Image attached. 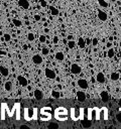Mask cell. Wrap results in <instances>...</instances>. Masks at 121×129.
<instances>
[{"label": "cell", "mask_w": 121, "mask_h": 129, "mask_svg": "<svg viewBox=\"0 0 121 129\" xmlns=\"http://www.w3.org/2000/svg\"><path fill=\"white\" fill-rule=\"evenodd\" d=\"M86 43H88V44H89V43H92V39L87 38V39H86Z\"/></svg>", "instance_id": "cell-34"}, {"label": "cell", "mask_w": 121, "mask_h": 129, "mask_svg": "<svg viewBox=\"0 0 121 129\" xmlns=\"http://www.w3.org/2000/svg\"><path fill=\"white\" fill-rule=\"evenodd\" d=\"M48 52H49V50H48V48H46V47H43V48L41 49V53H42L43 55H47Z\"/></svg>", "instance_id": "cell-26"}, {"label": "cell", "mask_w": 121, "mask_h": 129, "mask_svg": "<svg viewBox=\"0 0 121 129\" xmlns=\"http://www.w3.org/2000/svg\"><path fill=\"white\" fill-rule=\"evenodd\" d=\"M51 96H52L53 98H55V99H58V98L60 97V94H59V92H58V91L53 90V91L51 92Z\"/></svg>", "instance_id": "cell-23"}, {"label": "cell", "mask_w": 121, "mask_h": 129, "mask_svg": "<svg viewBox=\"0 0 121 129\" xmlns=\"http://www.w3.org/2000/svg\"><path fill=\"white\" fill-rule=\"evenodd\" d=\"M12 23H13L14 26H16V27H20V26L22 25V22H21L19 19H16V18H14V19L12 20Z\"/></svg>", "instance_id": "cell-18"}, {"label": "cell", "mask_w": 121, "mask_h": 129, "mask_svg": "<svg viewBox=\"0 0 121 129\" xmlns=\"http://www.w3.org/2000/svg\"><path fill=\"white\" fill-rule=\"evenodd\" d=\"M107 46H108V47H110V46H111V43H110V42H108V43H107Z\"/></svg>", "instance_id": "cell-36"}, {"label": "cell", "mask_w": 121, "mask_h": 129, "mask_svg": "<svg viewBox=\"0 0 121 129\" xmlns=\"http://www.w3.org/2000/svg\"><path fill=\"white\" fill-rule=\"evenodd\" d=\"M18 5L24 9H28L29 8V2L28 0H18Z\"/></svg>", "instance_id": "cell-9"}, {"label": "cell", "mask_w": 121, "mask_h": 129, "mask_svg": "<svg viewBox=\"0 0 121 129\" xmlns=\"http://www.w3.org/2000/svg\"><path fill=\"white\" fill-rule=\"evenodd\" d=\"M110 1H112V2H115V1H116V0H110Z\"/></svg>", "instance_id": "cell-40"}, {"label": "cell", "mask_w": 121, "mask_h": 129, "mask_svg": "<svg viewBox=\"0 0 121 129\" xmlns=\"http://www.w3.org/2000/svg\"><path fill=\"white\" fill-rule=\"evenodd\" d=\"M62 113L68 114V113H67V110H66L65 108H63V107H59V108H57V109L55 110V114H62Z\"/></svg>", "instance_id": "cell-20"}, {"label": "cell", "mask_w": 121, "mask_h": 129, "mask_svg": "<svg viewBox=\"0 0 121 129\" xmlns=\"http://www.w3.org/2000/svg\"><path fill=\"white\" fill-rule=\"evenodd\" d=\"M4 40H5V41H10V40H11V36H10V34L5 33V34H4Z\"/></svg>", "instance_id": "cell-27"}, {"label": "cell", "mask_w": 121, "mask_h": 129, "mask_svg": "<svg viewBox=\"0 0 121 129\" xmlns=\"http://www.w3.org/2000/svg\"><path fill=\"white\" fill-rule=\"evenodd\" d=\"M0 54H5V52H4V51H2V50H0Z\"/></svg>", "instance_id": "cell-37"}, {"label": "cell", "mask_w": 121, "mask_h": 129, "mask_svg": "<svg viewBox=\"0 0 121 129\" xmlns=\"http://www.w3.org/2000/svg\"><path fill=\"white\" fill-rule=\"evenodd\" d=\"M92 44H93L94 46H96V45L98 44V38H97V37H94V38L92 39Z\"/></svg>", "instance_id": "cell-29"}, {"label": "cell", "mask_w": 121, "mask_h": 129, "mask_svg": "<svg viewBox=\"0 0 121 129\" xmlns=\"http://www.w3.org/2000/svg\"><path fill=\"white\" fill-rule=\"evenodd\" d=\"M0 73H1V75H2L3 77H7V76L9 75L8 69H6V68H4V67H0Z\"/></svg>", "instance_id": "cell-16"}, {"label": "cell", "mask_w": 121, "mask_h": 129, "mask_svg": "<svg viewBox=\"0 0 121 129\" xmlns=\"http://www.w3.org/2000/svg\"><path fill=\"white\" fill-rule=\"evenodd\" d=\"M44 74H45L46 78H48V79H55V77H56L54 71H52V70H50V69H48V68H46V69L44 70Z\"/></svg>", "instance_id": "cell-2"}, {"label": "cell", "mask_w": 121, "mask_h": 129, "mask_svg": "<svg viewBox=\"0 0 121 129\" xmlns=\"http://www.w3.org/2000/svg\"><path fill=\"white\" fill-rule=\"evenodd\" d=\"M110 78H111V80H112V81H117V80H119L120 76H119V74H118V73H116V72H113V73H111V75H110Z\"/></svg>", "instance_id": "cell-17"}, {"label": "cell", "mask_w": 121, "mask_h": 129, "mask_svg": "<svg viewBox=\"0 0 121 129\" xmlns=\"http://www.w3.org/2000/svg\"><path fill=\"white\" fill-rule=\"evenodd\" d=\"M107 55H108L109 58H112V57L115 55V51H114V49H113V48H109V50H108V52H107Z\"/></svg>", "instance_id": "cell-22"}, {"label": "cell", "mask_w": 121, "mask_h": 129, "mask_svg": "<svg viewBox=\"0 0 121 129\" xmlns=\"http://www.w3.org/2000/svg\"><path fill=\"white\" fill-rule=\"evenodd\" d=\"M77 99L80 101V102H84L86 100V94L83 92V91H78L77 92Z\"/></svg>", "instance_id": "cell-8"}, {"label": "cell", "mask_w": 121, "mask_h": 129, "mask_svg": "<svg viewBox=\"0 0 121 129\" xmlns=\"http://www.w3.org/2000/svg\"><path fill=\"white\" fill-rule=\"evenodd\" d=\"M4 89L7 91V92H10L12 90V83L10 81H7L5 84H4Z\"/></svg>", "instance_id": "cell-15"}, {"label": "cell", "mask_w": 121, "mask_h": 129, "mask_svg": "<svg viewBox=\"0 0 121 129\" xmlns=\"http://www.w3.org/2000/svg\"><path fill=\"white\" fill-rule=\"evenodd\" d=\"M33 95H34L35 99H36V100H38V101H40V100L43 98V93H42L40 90H38V89L34 90V92H33Z\"/></svg>", "instance_id": "cell-6"}, {"label": "cell", "mask_w": 121, "mask_h": 129, "mask_svg": "<svg viewBox=\"0 0 121 129\" xmlns=\"http://www.w3.org/2000/svg\"><path fill=\"white\" fill-rule=\"evenodd\" d=\"M27 39H28L29 41L34 40V34H33L32 32H28V34H27Z\"/></svg>", "instance_id": "cell-24"}, {"label": "cell", "mask_w": 121, "mask_h": 129, "mask_svg": "<svg viewBox=\"0 0 121 129\" xmlns=\"http://www.w3.org/2000/svg\"><path fill=\"white\" fill-rule=\"evenodd\" d=\"M54 57L56 58V60H64V58H65V54H64L62 51H57V52L55 53Z\"/></svg>", "instance_id": "cell-14"}, {"label": "cell", "mask_w": 121, "mask_h": 129, "mask_svg": "<svg viewBox=\"0 0 121 129\" xmlns=\"http://www.w3.org/2000/svg\"><path fill=\"white\" fill-rule=\"evenodd\" d=\"M34 19H35L36 21H39V20L41 19V17H40V15H38V14H35V15H34Z\"/></svg>", "instance_id": "cell-32"}, {"label": "cell", "mask_w": 121, "mask_h": 129, "mask_svg": "<svg viewBox=\"0 0 121 129\" xmlns=\"http://www.w3.org/2000/svg\"><path fill=\"white\" fill-rule=\"evenodd\" d=\"M49 10H50V14H51L52 16H57V15L59 14L58 10H57L54 6H49Z\"/></svg>", "instance_id": "cell-12"}, {"label": "cell", "mask_w": 121, "mask_h": 129, "mask_svg": "<svg viewBox=\"0 0 121 129\" xmlns=\"http://www.w3.org/2000/svg\"><path fill=\"white\" fill-rule=\"evenodd\" d=\"M71 73L74 75H78L81 73V67L78 63H73L71 66Z\"/></svg>", "instance_id": "cell-1"}, {"label": "cell", "mask_w": 121, "mask_h": 129, "mask_svg": "<svg viewBox=\"0 0 121 129\" xmlns=\"http://www.w3.org/2000/svg\"><path fill=\"white\" fill-rule=\"evenodd\" d=\"M55 117L58 119V120H66L68 117H67V114H64V113H62V114H55Z\"/></svg>", "instance_id": "cell-21"}, {"label": "cell", "mask_w": 121, "mask_h": 129, "mask_svg": "<svg viewBox=\"0 0 121 129\" xmlns=\"http://www.w3.org/2000/svg\"><path fill=\"white\" fill-rule=\"evenodd\" d=\"M45 39H46V37H45V35H39V41H40L41 43H43V42H45Z\"/></svg>", "instance_id": "cell-28"}, {"label": "cell", "mask_w": 121, "mask_h": 129, "mask_svg": "<svg viewBox=\"0 0 121 129\" xmlns=\"http://www.w3.org/2000/svg\"><path fill=\"white\" fill-rule=\"evenodd\" d=\"M98 3H99V5H100L101 7H104V8H107V7L109 6L108 2H106L105 0H98Z\"/></svg>", "instance_id": "cell-19"}, {"label": "cell", "mask_w": 121, "mask_h": 129, "mask_svg": "<svg viewBox=\"0 0 121 129\" xmlns=\"http://www.w3.org/2000/svg\"><path fill=\"white\" fill-rule=\"evenodd\" d=\"M75 45H76V42H75L74 40H69V42H68V46H69V48H74Z\"/></svg>", "instance_id": "cell-25"}, {"label": "cell", "mask_w": 121, "mask_h": 129, "mask_svg": "<svg viewBox=\"0 0 121 129\" xmlns=\"http://www.w3.org/2000/svg\"><path fill=\"white\" fill-rule=\"evenodd\" d=\"M68 39H69V40L73 39V35H69V36H68Z\"/></svg>", "instance_id": "cell-35"}, {"label": "cell", "mask_w": 121, "mask_h": 129, "mask_svg": "<svg viewBox=\"0 0 121 129\" xmlns=\"http://www.w3.org/2000/svg\"><path fill=\"white\" fill-rule=\"evenodd\" d=\"M119 45H120V47H121V41H120V42H119Z\"/></svg>", "instance_id": "cell-39"}, {"label": "cell", "mask_w": 121, "mask_h": 129, "mask_svg": "<svg viewBox=\"0 0 121 129\" xmlns=\"http://www.w3.org/2000/svg\"><path fill=\"white\" fill-rule=\"evenodd\" d=\"M77 84H78V86H79L81 89H84V90H85V89L88 88V82H87L85 79H79Z\"/></svg>", "instance_id": "cell-4"}, {"label": "cell", "mask_w": 121, "mask_h": 129, "mask_svg": "<svg viewBox=\"0 0 121 129\" xmlns=\"http://www.w3.org/2000/svg\"><path fill=\"white\" fill-rule=\"evenodd\" d=\"M98 18L101 20V21H106L108 19V15L106 12L102 11V10H99L98 11Z\"/></svg>", "instance_id": "cell-5"}, {"label": "cell", "mask_w": 121, "mask_h": 129, "mask_svg": "<svg viewBox=\"0 0 121 129\" xmlns=\"http://www.w3.org/2000/svg\"><path fill=\"white\" fill-rule=\"evenodd\" d=\"M32 61L35 63V64H40L42 62V56H40L39 54H34L32 56Z\"/></svg>", "instance_id": "cell-7"}, {"label": "cell", "mask_w": 121, "mask_h": 129, "mask_svg": "<svg viewBox=\"0 0 121 129\" xmlns=\"http://www.w3.org/2000/svg\"><path fill=\"white\" fill-rule=\"evenodd\" d=\"M96 81L100 84H103L105 82V76L103 73H98L97 74V77H96Z\"/></svg>", "instance_id": "cell-10"}, {"label": "cell", "mask_w": 121, "mask_h": 129, "mask_svg": "<svg viewBox=\"0 0 121 129\" xmlns=\"http://www.w3.org/2000/svg\"><path fill=\"white\" fill-rule=\"evenodd\" d=\"M78 45H79L80 48H84L85 45H86V39H84L83 37H80L78 39Z\"/></svg>", "instance_id": "cell-13"}, {"label": "cell", "mask_w": 121, "mask_h": 129, "mask_svg": "<svg viewBox=\"0 0 121 129\" xmlns=\"http://www.w3.org/2000/svg\"><path fill=\"white\" fill-rule=\"evenodd\" d=\"M40 5H41L42 7H45V6H46V2H45L44 0H40Z\"/></svg>", "instance_id": "cell-33"}, {"label": "cell", "mask_w": 121, "mask_h": 129, "mask_svg": "<svg viewBox=\"0 0 121 129\" xmlns=\"http://www.w3.org/2000/svg\"><path fill=\"white\" fill-rule=\"evenodd\" d=\"M101 99H102V101L103 102H108L109 101V94H108V92H106V91H102L101 92Z\"/></svg>", "instance_id": "cell-11"}, {"label": "cell", "mask_w": 121, "mask_h": 129, "mask_svg": "<svg viewBox=\"0 0 121 129\" xmlns=\"http://www.w3.org/2000/svg\"><path fill=\"white\" fill-rule=\"evenodd\" d=\"M23 48L24 49H27V45H23Z\"/></svg>", "instance_id": "cell-38"}, {"label": "cell", "mask_w": 121, "mask_h": 129, "mask_svg": "<svg viewBox=\"0 0 121 129\" xmlns=\"http://www.w3.org/2000/svg\"><path fill=\"white\" fill-rule=\"evenodd\" d=\"M17 81H18L19 85H20V86H22V87H26V86L28 85V81H27V79H26V78H24L23 76H18Z\"/></svg>", "instance_id": "cell-3"}, {"label": "cell", "mask_w": 121, "mask_h": 129, "mask_svg": "<svg viewBox=\"0 0 121 129\" xmlns=\"http://www.w3.org/2000/svg\"><path fill=\"white\" fill-rule=\"evenodd\" d=\"M52 42H53L54 44H56V43L58 42V37H57V36H53V38H52Z\"/></svg>", "instance_id": "cell-31"}, {"label": "cell", "mask_w": 121, "mask_h": 129, "mask_svg": "<svg viewBox=\"0 0 121 129\" xmlns=\"http://www.w3.org/2000/svg\"><path fill=\"white\" fill-rule=\"evenodd\" d=\"M40 118L41 119H43V120H45V119H50V115L48 114V115H40Z\"/></svg>", "instance_id": "cell-30"}]
</instances>
